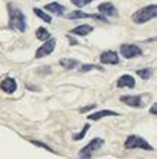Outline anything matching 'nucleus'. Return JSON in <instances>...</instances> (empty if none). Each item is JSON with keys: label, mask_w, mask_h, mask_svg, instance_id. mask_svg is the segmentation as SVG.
<instances>
[{"label": "nucleus", "mask_w": 157, "mask_h": 159, "mask_svg": "<svg viewBox=\"0 0 157 159\" xmlns=\"http://www.w3.org/2000/svg\"><path fill=\"white\" fill-rule=\"evenodd\" d=\"M89 128H90L89 125H85V126H83V129H82V131H80V132H79V134H76V135H73V140H76V141H79V140H82L83 137L86 135V132L89 131Z\"/></svg>", "instance_id": "nucleus-20"}, {"label": "nucleus", "mask_w": 157, "mask_h": 159, "mask_svg": "<svg viewBox=\"0 0 157 159\" xmlns=\"http://www.w3.org/2000/svg\"><path fill=\"white\" fill-rule=\"evenodd\" d=\"M150 113H151V115H156V113H157V104H153V106H151Z\"/></svg>", "instance_id": "nucleus-25"}, {"label": "nucleus", "mask_w": 157, "mask_h": 159, "mask_svg": "<svg viewBox=\"0 0 157 159\" xmlns=\"http://www.w3.org/2000/svg\"><path fill=\"white\" fill-rule=\"evenodd\" d=\"M7 12H9V25L16 30V31H25L27 30V22H25V15L21 12V9L14 6L12 3L7 5Z\"/></svg>", "instance_id": "nucleus-1"}, {"label": "nucleus", "mask_w": 157, "mask_h": 159, "mask_svg": "<svg viewBox=\"0 0 157 159\" xmlns=\"http://www.w3.org/2000/svg\"><path fill=\"white\" fill-rule=\"evenodd\" d=\"M156 15H157V6L156 5H150V6H145L142 9L137 11L135 14L132 15V21L135 24H144L147 21L156 18Z\"/></svg>", "instance_id": "nucleus-2"}, {"label": "nucleus", "mask_w": 157, "mask_h": 159, "mask_svg": "<svg viewBox=\"0 0 157 159\" xmlns=\"http://www.w3.org/2000/svg\"><path fill=\"white\" fill-rule=\"evenodd\" d=\"M141 100H142L141 95H123V97L120 98L122 103L128 104L130 107H141V106H142Z\"/></svg>", "instance_id": "nucleus-10"}, {"label": "nucleus", "mask_w": 157, "mask_h": 159, "mask_svg": "<svg viewBox=\"0 0 157 159\" xmlns=\"http://www.w3.org/2000/svg\"><path fill=\"white\" fill-rule=\"evenodd\" d=\"M0 88H2V91H5L6 94H12V92L16 91V82H15V79H12V77H6V79L2 80Z\"/></svg>", "instance_id": "nucleus-11"}, {"label": "nucleus", "mask_w": 157, "mask_h": 159, "mask_svg": "<svg viewBox=\"0 0 157 159\" xmlns=\"http://www.w3.org/2000/svg\"><path fill=\"white\" fill-rule=\"evenodd\" d=\"M33 12H34V14L37 15V16H39L40 20H43V21H45V22H50V21H52V16H50V15H49V14H46V12H45L43 9H39V7H34V9H33Z\"/></svg>", "instance_id": "nucleus-18"}, {"label": "nucleus", "mask_w": 157, "mask_h": 159, "mask_svg": "<svg viewBox=\"0 0 157 159\" xmlns=\"http://www.w3.org/2000/svg\"><path fill=\"white\" fill-rule=\"evenodd\" d=\"M98 11H99V14H102L104 16H117V9L114 7L113 3H108V2L101 3V5L98 6Z\"/></svg>", "instance_id": "nucleus-8"}, {"label": "nucleus", "mask_w": 157, "mask_h": 159, "mask_svg": "<svg viewBox=\"0 0 157 159\" xmlns=\"http://www.w3.org/2000/svg\"><path fill=\"white\" fill-rule=\"evenodd\" d=\"M36 37L39 39V40H48V39H50V33H49L46 28H43V27H40V28H37V31H36Z\"/></svg>", "instance_id": "nucleus-17"}, {"label": "nucleus", "mask_w": 157, "mask_h": 159, "mask_svg": "<svg viewBox=\"0 0 157 159\" xmlns=\"http://www.w3.org/2000/svg\"><path fill=\"white\" fill-rule=\"evenodd\" d=\"M67 37H68V40H70V43H71V45H76V43H77V42H76L74 39L71 37V36H67Z\"/></svg>", "instance_id": "nucleus-26"}, {"label": "nucleus", "mask_w": 157, "mask_h": 159, "mask_svg": "<svg viewBox=\"0 0 157 159\" xmlns=\"http://www.w3.org/2000/svg\"><path fill=\"white\" fill-rule=\"evenodd\" d=\"M30 143H33V144H36V146H39V147H43V149H46V150H49V152H54L50 147H49L48 144H45V143H40V141H37V140H28Z\"/></svg>", "instance_id": "nucleus-23"}, {"label": "nucleus", "mask_w": 157, "mask_h": 159, "mask_svg": "<svg viewBox=\"0 0 157 159\" xmlns=\"http://www.w3.org/2000/svg\"><path fill=\"white\" fill-rule=\"evenodd\" d=\"M55 46H56V40L55 39H48V40H45V43L41 45L40 48L36 51V58H43V57H48L49 54H52L54 52Z\"/></svg>", "instance_id": "nucleus-6"}, {"label": "nucleus", "mask_w": 157, "mask_h": 159, "mask_svg": "<svg viewBox=\"0 0 157 159\" xmlns=\"http://www.w3.org/2000/svg\"><path fill=\"white\" fill-rule=\"evenodd\" d=\"M104 146V140L102 139H94L90 140V143L86 144L83 147L82 150H80V158H89V156H92L95 152H98L101 147Z\"/></svg>", "instance_id": "nucleus-4"}, {"label": "nucleus", "mask_w": 157, "mask_h": 159, "mask_svg": "<svg viewBox=\"0 0 157 159\" xmlns=\"http://www.w3.org/2000/svg\"><path fill=\"white\" fill-rule=\"evenodd\" d=\"M99 61L102 64H119V55L114 51H105V52L101 54Z\"/></svg>", "instance_id": "nucleus-7"}, {"label": "nucleus", "mask_w": 157, "mask_h": 159, "mask_svg": "<svg viewBox=\"0 0 157 159\" xmlns=\"http://www.w3.org/2000/svg\"><path fill=\"white\" fill-rule=\"evenodd\" d=\"M92 2H94V0H71V3H73V5H76L77 7L86 6V5L92 3Z\"/></svg>", "instance_id": "nucleus-21"}, {"label": "nucleus", "mask_w": 157, "mask_h": 159, "mask_svg": "<svg viewBox=\"0 0 157 159\" xmlns=\"http://www.w3.org/2000/svg\"><path fill=\"white\" fill-rule=\"evenodd\" d=\"M120 54L124 58H135L142 54V49L137 45H129V43H123L120 45Z\"/></svg>", "instance_id": "nucleus-5"}, {"label": "nucleus", "mask_w": 157, "mask_h": 159, "mask_svg": "<svg viewBox=\"0 0 157 159\" xmlns=\"http://www.w3.org/2000/svg\"><path fill=\"white\" fill-rule=\"evenodd\" d=\"M59 64H61L64 69L71 70L79 66V61H77V60H73V58H61V60H59Z\"/></svg>", "instance_id": "nucleus-16"}, {"label": "nucleus", "mask_w": 157, "mask_h": 159, "mask_svg": "<svg viewBox=\"0 0 157 159\" xmlns=\"http://www.w3.org/2000/svg\"><path fill=\"white\" fill-rule=\"evenodd\" d=\"M126 149H142V150H153V146L147 143V140H144L139 135H129L124 141Z\"/></svg>", "instance_id": "nucleus-3"}, {"label": "nucleus", "mask_w": 157, "mask_h": 159, "mask_svg": "<svg viewBox=\"0 0 157 159\" xmlns=\"http://www.w3.org/2000/svg\"><path fill=\"white\" fill-rule=\"evenodd\" d=\"M92 25H88V24H82V25H77V27H74L70 33L74 36H88L89 33H92Z\"/></svg>", "instance_id": "nucleus-14"}, {"label": "nucleus", "mask_w": 157, "mask_h": 159, "mask_svg": "<svg viewBox=\"0 0 157 159\" xmlns=\"http://www.w3.org/2000/svg\"><path fill=\"white\" fill-rule=\"evenodd\" d=\"M117 86L119 88H135V79L130 75H123V76L119 77Z\"/></svg>", "instance_id": "nucleus-12"}, {"label": "nucleus", "mask_w": 157, "mask_h": 159, "mask_svg": "<svg viewBox=\"0 0 157 159\" xmlns=\"http://www.w3.org/2000/svg\"><path fill=\"white\" fill-rule=\"evenodd\" d=\"M45 9H46L48 12H50V14H54V15H62L64 14V11H65V7L62 6V5H59V3H56V2L48 3V5L45 6Z\"/></svg>", "instance_id": "nucleus-15"}, {"label": "nucleus", "mask_w": 157, "mask_h": 159, "mask_svg": "<svg viewBox=\"0 0 157 159\" xmlns=\"http://www.w3.org/2000/svg\"><path fill=\"white\" fill-rule=\"evenodd\" d=\"M137 73H138V76H139V77H142V79H145V80H147V79H150V77H151V75H153V70H151V69H141V70H138Z\"/></svg>", "instance_id": "nucleus-19"}, {"label": "nucleus", "mask_w": 157, "mask_h": 159, "mask_svg": "<svg viewBox=\"0 0 157 159\" xmlns=\"http://www.w3.org/2000/svg\"><path fill=\"white\" fill-rule=\"evenodd\" d=\"M96 106L95 104H90V106H86V107H82L80 109V113H85V111H89V110H92V109H95Z\"/></svg>", "instance_id": "nucleus-24"}, {"label": "nucleus", "mask_w": 157, "mask_h": 159, "mask_svg": "<svg viewBox=\"0 0 157 159\" xmlns=\"http://www.w3.org/2000/svg\"><path fill=\"white\" fill-rule=\"evenodd\" d=\"M68 20H79V18H95V20H99V21H105L107 18L105 16H101V15H90V14H85L82 11H74L71 14L67 15Z\"/></svg>", "instance_id": "nucleus-9"}, {"label": "nucleus", "mask_w": 157, "mask_h": 159, "mask_svg": "<svg viewBox=\"0 0 157 159\" xmlns=\"http://www.w3.org/2000/svg\"><path fill=\"white\" fill-rule=\"evenodd\" d=\"M94 69L101 70V67H98L95 64H83L82 67H80V71H89V70H94Z\"/></svg>", "instance_id": "nucleus-22"}, {"label": "nucleus", "mask_w": 157, "mask_h": 159, "mask_svg": "<svg viewBox=\"0 0 157 159\" xmlns=\"http://www.w3.org/2000/svg\"><path fill=\"white\" fill-rule=\"evenodd\" d=\"M105 116H119V113L113 110H99V111H95V113H90L88 116V119L89 120H99V119L105 118Z\"/></svg>", "instance_id": "nucleus-13"}]
</instances>
